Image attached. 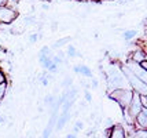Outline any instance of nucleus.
<instances>
[{
	"label": "nucleus",
	"instance_id": "obj_26",
	"mask_svg": "<svg viewBox=\"0 0 147 138\" xmlns=\"http://www.w3.org/2000/svg\"><path fill=\"white\" fill-rule=\"evenodd\" d=\"M80 1H90V0H80Z\"/></svg>",
	"mask_w": 147,
	"mask_h": 138
},
{
	"label": "nucleus",
	"instance_id": "obj_18",
	"mask_svg": "<svg viewBox=\"0 0 147 138\" xmlns=\"http://www.w3.org/2000/svg\"><path fill=\"white\" fill-rule=\"evenodd\" d=\"M139 65H140L142 68H144V69L147 71V58L143 59V61H140V62H139Z\"/></svg>",
	"mask_w": 147,
	"mask_h": 138
},
{
	"label": "nucleus",
	"instance_id": "obj_16",
	"mask_svg": "<svg viewBox=\"0 0 147 138\" xmlns=\"http://www.w3.org/2000/svg\"><path fill=\"white\" fill-rule=\"evenodd\" d=\"M62 86H63L65 88H69V87H71V77H66V79L62 82Z\"/></svg>",
	"mask_w": 147,
	"mask_h": 138
},
{
	"label": "nucleus",
	"instance_id": "obj_5",
	"mask_svg": "<svg viewBox=\"0 0 147 138\" xmlns=\"http://www.w3.org/2000/svg\"><path fill=\"white\" fill-rule=\"evenodd\" d=\"M127 65L131 68V71H132V72H134L138 77H140L144 83H147V71L144 69V68H142L138 62H134V61H129Z\"/></svg>",
	"mask_w": 147,
	"mask_h": 138
},
{
	"label": "nucleus",
	"instance_id": "obj_22",
	"mask_svg": "<svg viewBox=\"0 0 147 138\" xmlns=\"http://www.w3.org/2000/svg\"><path fill=\"white\" fill-rule=\"evenodd\" d=\"M92 87H94V88H96V87H98V82H96L95 79L92 80Z\"/></svg>",
	"mask_w": 147,
	"mask_h": 138
},
{
	"label": "nucleus",
	"instance_id": "obj_1",
	"mask_svg": "<svg viewBox=\"0 0 147 138\" xmlns=\"http://www.w3.org/2000/svg\"><path fill=\"white\" fill-rule=\"evenodd\" d=\"M121 71H122V73L125 75L127 80H128L129 87H131L134 91L139 92L140 95H147V83H144L140 77H138V76L131 71V68H129L127 64H124V65L121 66Z\"/></svg>",
	"mask_w": 147,
	"mask_h": 138
},
{
	"label": "nucleus",
	"instance_id": "obj_25",
	"mask_svg": "<svg viewBox=\"0 0 147 138\" xmlns=\"http://www.w3.org/2000/svg\"><path fill=\"white\" fill-rule=\"evenodd\" d=\"M92 1H102V0H92Z\"/></svg>",
	"mask_w": 147,
	"mask_h": 138
},
{
	"label": "nucleus",
	"instance_id": "obj_20",
	"mask_svg": "<svg viewBox=\"0 0 147 138\" xmlns=\"http://www.w3.org/2000/svg\"><path fill=\"white\" fill-rule=\"evenodd\" d=\"M41 83H43V86H48V83H50V82H48V77H47V76H43V77H41Z\"/></svg>",
	"mask_w": 147,
	"mask_h": 138
},
{
	"label": "nucleus",
	"instance_id": "obj_8",
	"mask_svg": "<svg viewBox=\"0 0 147 138\" xmlns=\"http://www.w3.org/2000/svg\"><path fill=\"white\" fill-rule=\"evenodd\" d=\"M146 58H147V53L143 50V48H136V50H134V53L131 54V61L138 62V64Z\"/></svg>",
	"mask_w": 147,
	"mask_h": 138
},
{
	"label": "nucleus",
	"instance_id": "obj_21",
	"mask_svg": "<svg viewBox=\"0 0 147 138\" xmlns=\"http://www.w3.org/2000/svg\"><path fill=\"white\" fill-rule=\"evenodd\" d=\"M76 127L78 128V130H81V128L84 127V123L83 122H76Z\"/></svg>",
	"mask_w": 147,
	"mask_h": 138
},
{
	"label": "nucleus",
	"instance_id": "obj_7",
	"mask_svg": "<svg viewBox=\"0 0 147 138\" xmlns=\"http://www.w3.org/2000/svg\"><path fill=\"white\" fill-rule=\"evenodd\" d=\"M135 127L139 130H144L147 131V115H144L143 112H140L136 118H135Z\"/></svg>",
	"mask_w": 147,
	"mask_h": 138
},
{
	"label": "nucleus",
	"instance_id": "obj_3",
	"mask_svg": "<svg viewBox=\"0 0 147 138\" xmlns=\"http://www.w3.org/2000/svg\"><path fill=\"white\" fill-rule=\"evenodd\" d=\"M125 109V108H124ZM142 109H143V102H142V95L139 94V92L134 91V97H132V99H131V102H129L128 108H127V111L129 112V115L132 116V118H136L139 113L142 112Z\"/></svg>",
	"mask_w": 147,
	"mask_h": 138
},
{
	"label": "nucleus",
	"instance_id": "obj_23",
	"mask_svg": "<svg viewBox=\"0 0 147 138\" xmlns=\"http://www.w3.org/2000/svg\"><path fill=\"white\" fill-rule=\"evenodd\" d=\"M67 138H76V133L74 134H67Z\"/></svg>",
	"mask_w": 147,
	"mask_h": 138
},
{
	"label": "nucleus",
	"instance_id": "obj_15",
	"mask_svg": "<svg viewBox=\"0 0 147 138\" xmlns=\"http://www.w3.org/2000/svg\"><path fill=\"white\" fill-rule=\"evenodd\" d=\"M69 40H70V37H65V39H62V40H59V41H57V43L54 44V47H55V48H58V47L63 46V44H66V43H67Z\"/></svg>",
	"mask_w": 147,
	"mask_h": 138
},
{
	"label": "nucleus",
	"instance_id": "obj_2",
	"mask_svg": "<svg viewBox=\"0 0 147 138\" xmlns=\"http://www.w3.org/2000/svg\"><path fill=\"white\" fill-rule=\"evenodd\" d=\"M109 97L114 102H117L121 109L128 108L131 99L134 97V90L131 87H120V88H114L109 92Z\"/></svg>",
	"mask_w": 147,
	"mask_h": 138
},
{
	"label": "nucleus",
	"instance_id": "obj_14",
	"mask_svg": "<svg viewBox=\"0 0 147 138\" xmlns=\"http://www.w3.org/2000/svg\"><path fill=\"white\" fill-rule=\"evenodd\" d=\"M54 102H55V97H54L52 94H50V95H47V97H45V99H44L45 105H52Z\"/></svg>",
	"mask_w": 147,
	"mask_h": 138
},
{
	"label": "nucleus",
	"instance_id": "obj_24",
	"mask_svg": "<svg viewBox=\"0 0 147 138\" xmlns=\"http://www.w3.org/2000/svg\"><path fill=\"white\" fill-rule=\"evenodd\" d=\"M3 122H4V119H3L1 116H0V123H3Z\"/></svg>",
	"mask_w": 147,
	"mask_h": 138
},
{
	"label": "nucleus",
	"instance_id": "obj_11",
	"mask_svg": "<svg viewBox=\"0 0 147 138\" xmlns=\"http://www.w3.org/2000/svg\"><path fill=\"white\" fill-rule=\"evenodd\" d=\"M6 92H7V82H3V83H0V101L4 98Z\"/></svg>",
	"mask_w": 147,
	"mask_h": 138
},
{
	"label": "nucleus",
	"instance_id": "obj_6",
	"mask_svg": "<svg viewBox=\"0 0 147 138\" xmlns=\"http://www.w3.org/2000/svg\"><path fill=\"white\" fill-rule=\"evenodd\" d=\"M127 131L121 124H113L110 128V138H125Z\"/></svg>",
	"mask_w": 147,
	"mask_h": 138
},
{
	"label": "nucleus",
	"instance_id": "obj_17",
	"mask_svg": "<svg viewBox=\"0 0 147 138\" xmlns=\"http://www.w3.org/2000/svg\"><path fill=\"white\" fill-rule=\"evenodd\" d=\"M37 37H38V33H34V35H32L29 39H30V41H32V43H36V41H37Z\"/></svg>",
	"mask_w": 147,
	"mask_h": 138
},
{
	"label": "nucleus",
	"instance_id": "obj_4",
	"mask_svg": "<svg viewBox=\"0 0 147 138\" xmlns=\"http://www.w3.org/2000/svg\"><path fill=\"white\" fill-rule=\"evenodd\" d=\"M18 15V11H14L7 6H0V24H11Z\"/></svg>",
	"mask_w": 147,
	"mask_h": 138
},
{
	"label": "nucleus",
	"instance_id": "obj_13",
	"mask_svg": "<svg viewBox=\"0 0 147 138\" xmlns=\"http://www.w3.org/2000/svg\"><path fill=\"white\" fill-rule=\"evenodd\" d=\"M80 54L77 53V50L74 48L73 46H69V48H67V57H78Z\"/></svg>",
	"mask_w": 147,
	"mask_h": 138
},
{
	"label": "nucleus",
	"instance_id": "obj_27",
	"mask_svg": "<svg viewBox=\"0 0 147 138\" xmlns=\"http://www.w3.org/2000/svg\"><path fill=\"white\" fill-rule=\"evenodd\" d=\"M0 73H1V72H0Z\"/></svg>",
	"mask_w": 147,
	"mask_h": 138
},
{
	"label": "nucleus",
	"instance_id": "obj_19",
	"mask_svg": "<svg viewBox=\"0 0 147 138\" xmlns=\"http://www.w3.org/2000/svg\"><path fill=\"white\" fill-rule=\"evenodd\" d=\"M85 99H87L88 102H91V101H92V95H91L90 91H85Z\"/></svg>",
	"mask_w": 147,
	"mask_h": 138
},
{
	"label": "nucleus",
	"instance_id": "obj_9",
	"mask_svg": "<svg viewBox=\"0 0 147 138\" xmlns=\"http://www.w3.org/2000/svg\"><path fill=\"white\" fill-rule=\"evenodd\" d=\"M73 71L76 73H80V75H83L85 77H92V72H91V69L88 66L85 65H77L73 68Z\"/></svg>",
	"mask_w": 147,
	"mask_h": 138
},
{
	"label": "nucleus",
	"instance_id": "obj_10",
	"mask_svg": "<svg viewBox=\"0 0 147 138\" xmlns=\"http://www.w3.org/2000/svg\"><path fill=\"white\" fill-rule=\"evenodd\" d=\"M136 35H138V32H136V31H134V29H131V31H125L122 36H124V39L127 40V41H131V40L136 36Z\"/></svg>",
	"mask_w": 147,
	"mask_h": 138
},
{
	"label": "nucleus",
	"instance_id": "obj_12",
	"mask_svg": "<svg viewBox=\"0 0 147 138\" xmlns=\"http://www.w3.org/2000/svg\"><path fill=\"white\" fill-rule=\"evenodd\" d=\"M7 7H10L11 10H14V11H17V6H18V0H7L6 3Z\"/></svg>",
	"mask_w": 147,
	"mask_h": 138
}]
</instances>
